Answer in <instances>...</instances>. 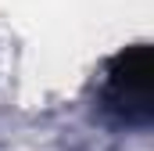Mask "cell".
I'll list each match as a JSON object with an SVG mask.
<instances>
[{
	"label": "cell",
	"instance_id": "obj_1",
	"mask_svg": "<svg viewBox=\"0 0 154 151\" xmlns=\"http://www.w3.org/2000/svg\"><path fill=\"white\" fill-rule=\"evenodd\" d=\"M100 108L129 130H147L154 119V54L147 43H133L108 61Z\"/></svg>",
	"mask_w": 154,
	"mask_h": 151
}]
</instances>
